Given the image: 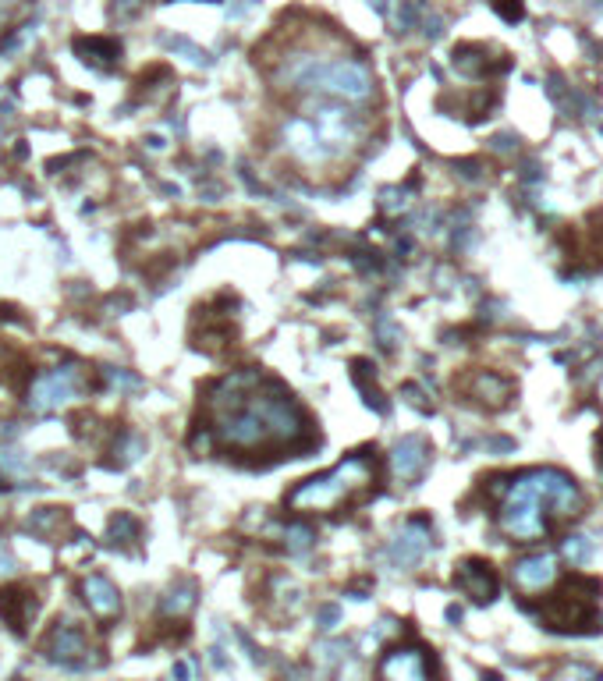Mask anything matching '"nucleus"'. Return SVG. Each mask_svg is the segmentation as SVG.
<instances>
[{
	"instance_id": "20e7f679",
	"label": "nucleus",
	"mask_w": 603,
	"mask_h": 681,
	"mask_svg": "<svg viewBox=\"0 0 603 681\" xmlns=\"http://www.w3.org/2000/svg\"><path fill=\"white\" fill-rule=\"evenodd\" d=\"M376 483V454L355 451L345 462H337L330 472L313 479H302L288 494V511L298 515H330V511L355 504L373 490Z\"/></svg>"
},
{
	"instance_id": "4468645a",
	"label": "nucleus",
	"mask_w": 603,
	"mask_h": 681,
	"mask_svg": "<svg viewBox=\"0 0 603 681\" xmlns=\"http://www.w3.org/2000/svg\"><path fill=\"white\" fill-rule=\"evenodd\" d=\"M79 593L82 603H86V611L93 614L100 625H110V621H118L121 611H125V600H121V589L107 579V575L93 572L79 582Z\"/></svg>"
},
{
	"instance_id": "aec40b11",
	"label": "nucleus",
	"mask_w": 603,
	"mask_h": 681,
	"mask_svg": "<svg viewBox=\"0 0 603 681\" xmlns=\"http://www.w3.org/2000/svg\"><path fill=\"white\" fill-rule=\"evenodd\" d=\"M196 596H199V589H196V582H174L171 589H167L164 596H160V614H164L167 621H181V618H188L192 614V607H196Z\"/></svg>"
},
{
	"instance_id": "a878e982",
	"label": "nucleus",
	"mask_w": 603,
	"mask_h": 681,
	"mask_svg": "<svg viewBox=\"0 0 603 681\" xmlns=\"http://www.w3.org/2000/svg\"><path fill=\"white\" fill-rule=\"evenodd\" d=\"M408 188H384L380 192V210L387 213V217H398V213H405L408 210Z\"/></svg>"
},
{
	"instance_id": "bb28decb",
	"label": "nucleus",
	"mask_w": 603,
	"mask_h": 681,
	"mask_svg": "<svg viewBox=\"0 0 603 681\" xmlns=\"http://www.w3.org/2000/svg\"><path fill=\"white\" fill-rule=\"evenodd\" d=\"M164 43H167V47H171V50H178V54H185L192 64H206V68H210V64H213V57L206 54V50H199L192 40H185V36H167Z\"/></svg>"
},
{
	"instance_id": "423d86ee",
	"label": "nucleus",
	"mask_w": 603,
	"mask_h": 681,
	"mask_svg": "<svg viewBox=\"0 0 603 681\" xmlns=\"http://www.w3.org/2000/svg\"><path fill=\"white\" fill-rule=\"evenodd\" d=\"M82 387H86V373H82V366L43 369L29 387V408L36 415H50V412H57V408L71 405V401L79 398Z\"/></svg>"
},
{
	"instance_id": "4be33fe9",
	"label": "nucleus",
	"mask_w": 603,
	"mask_h": 681,
	"mask_svg": "<svg viewBox=\"0 0 603 681\" xmlns=\"http://www.w3.org/2000/svg\"><path fill=\"white\" fill-rule=\"evenodd\" d=\"M281 540H284V550H288V554H306V550L316 543V533L306 522H288L281 529Z\"/></svg>"
},
{
	"instance_id": "f03ea898",
	"label": "nucleus",
	"mask_w": 603,
	"mask_h": 681,
	"mask_svg": "<svg viewBox=\"0 0 603 681\" xmlns=\"http://www.w3.org/2000/svg\"><path fill=\"white\" fill-rule=\"evenodd\" d=\"M274 79L277 86L291 89V93L323 96V100L348 103V107H366L376 96V79L369 64L345 54L337 57L316 54V50H295V54H284Z\"/></svg>"
},
{
	"instance_id": "dca6fc26",
	"label": "nucleus",
	"mask_w": 603,
	"mask_h": 681,
	"mask_svg": "<svg viewBox=\"0 0 603 681\" xmlns=\"http://www.w3.org/2000/svg\"><path fill=\"white\" fill-rule=\"evenodd\" d=\"M430 465V444L423 437H401L398 444L391 447V472L398 483L412 486Z\"/></svg>"
},
{
	"instance_id": "2eb2a0df",
	"label": "nucleus",
	"mask_w": 603,
	"mask_h": 681,
	"mask_svg": "<svg viewBox=\"0 0 603 681\" xmlns=\"http://www.w3.org/2000/svg\"><path fill=\"white\" fill-rule=\"evenodd\" d=\"M36 614H40V596H36V589L32 586L15 582V586L0 589V618H4V625H8L15 635L29 632V625L36 621Z\"/></svg>"
},
{
	"instance_id": "f8f14e48",
	"label": "nucleus",
	"mask_w": 603,
	"mask_h": 681,
	"mask_svg": "<svg viewBox=\"0 0 603 681\" xmlns=\"http://www.w3.org/2000/svg\"><path fill=\"white\" fill-rule=\"evenodd\" d=\"M455 586L462 589L472 603L486 607V603H494L497 596H501V575H497L494 564L483 561V557H469V561L458 564Z\"/></svg>"
},
{
	"instance_id": "72a5a7b5",
	"label": "nucleus",
	"mask_w": 603,
	"mask_h": 681,
	"mask_svg": "<svg viewBox=\"0 0 603 681\" xmlns=\"http://www.w3.org/2000/svg\"><path fill=\"white\" fill-rule=\"evenodd\" d=\"M494 8L501 11L508 22H518V18H522V0H494Z\"/></svg>"
},
{
	"instance_id": "ddd939ff",
	"label": "nucleus",
	"mask_w": 603,
	"mask_h": 681,
	"mask_svg": "<svg viewBox=\"0 0 603 681\" xmlns=\"http://www.w3.org/2000/svg\"><path fill=\"white\" fill-rule=\"evenodd\" d=\"M586 511V494H582V486L575 483L568 472L554 469L547 486V515L550 525H568Z\"/></svg>"
},
{
	"instance_id": "f3484780",
	"label": "nucleus",
	"mask_w": 603,
	"mask_h": 681,
	"mask_svg": "<svg viewBox=\"0 0 603 681\" xmlns=\"http://www.w3.org/2000/svg\"><path fill=\"white\" fill-rule=\"evenodd\" d=\"M462 391H465V398L476 401V405H483V408H504L511 401V394H515V387H511L508 376L479 369V373L465 376Z\"/></svg>"
},
{
	"instance_id": "9d476101",
	"label": "nucleus",
	"mask_w": 603,
	"mask_h": 681,
	"mask_svg": "<svg viewBox=\"0 0 603 681\" xmlns=\"http://www.w3.org/2000/svg\"><path fill=\"white\" fill-rule=\"evenodd\" d=\"M561 557L554 554V550H543V554H529V557H518L515 564H511V582H515V589L522 596H540L547 593L550 586L557 582V575H561Z\"/></svg>"
},
{
	"instance_id": "5701e85b",
	"label": "nucleus",
	"mask_w": 603,
	"mask_h": 681,
	"mask_svg": "<svg viewBox=\"0 0 603 681\" xmlns=\"http://www.w3.org/2000/svg\"><path fill=\"white\" fill-rule=\"evenodd\" d=\"M270 596H274V603L281 607V611H288V614H295L298 607H302V586H295L291 579H284V575H277L274 579V589H270Z\"/></svg>"
},
{
	"instance_id": "7c9ffc66",
	"label": "nucleus",
	"mask_w": 603,
	"mask_h": 681,
	"mask_svg": "<svg viewBox=\"0 0 603 681\" xmlns=\"http://www.w3.org/2000/svg\"><path fill=\"white\" fill-rule=\"evenodd\" d=\"M341 621H345V614H341L337 603H323L320 611H316V628H320V632H334Z\"/></svg>"
},
{
	"instance_id": "9b49d317",
	"label": "nucleus",
	"mask_w": 603,
	"mask_h": 681,
	"mask_svg": "<svg viewBox=\"0 0 603 681\" xmlns=\"http://www.w3.org/2000/svg\"><path fill=\"white\" fill-rule=\"evenodd\" d=\"M430 547H433L430 522H426V518H408V522L401 525V533L391 540V547H387V561H391L398 572H408V568H416V564L430 554Z\"/></svg>"
},
{
	"instance_id": "6e6552de",
	"label": "nucleus",
	"mask_w": 603,
	"mask_h": 681,
	"mask_svg": "<svg viewBox=\"0 0 603 681\" xmlns=\"http://www.w3.org/2000/svg\"><path fill=\"white\" fill-rule=\"evenodd\" d=\"M281 146L288 149V157L295 160L298 167H306V171H323L327 164H334L330 157V149L323 146V139L316 135L313 121L306 114H295L281 125Z\"/></svg>"
},
{
	"instance_id": "a211bd4d",
	"label": "nucleus",
	"mask_w": 603,
	"mask_h": 681,
	"mask_svg": "<svg viewBox=\"0 0 603 681\" xmlns=\"http://www.w3.org/2000/svg\"><path fill=\"white\" fill-rule=\"evenodd\" d=\"M451 61H455V68L462 71V75H469V79H486V75H497V71L508 68V54L490 57V50L479 47V43H462V47H455Z\"/></svg>"
},
{
	"instance_id": "cd10ccee",
	"label": "nucleus",
	"mask_w": 603,
	"mask_h": 681,
	"mask_svg": "<svg viewBox=\"0 0 603 681\" xmlns=\"http://www.w3.org/2000/svg\"><path fill=\"white\" fill-rule=\"evenodd\" d=\"M0 469L8 472V476H15V479L29 476V462H25V454L15 451V447H4V451H0Z\"/></svg>"
},
{
	"instance_id": "e433bc0d",
	"label": "nucleus",
	"mask_w": 603,
	"mask_h": 681,
	"mask_svg": "<svg viewBox=\"0 0 603 681\" xmlns=\"http://www.w3.org/2000/svg\"><path fill=\"white\" fill-rule=\"evenodd\" d=\"M0 572H11V557L4 554V536H0Z\"/></svg>"
},
{
	"instance_id": "b1692460",
	"label": "nucleus",
	"mask_w": 603,
	"mask_h": 681,
	"mask_svg": "<svg viewBox=\"0 0 603 681\" xmlns=\"http://www.w3.org/2000/svg\"><path fill=\"white\" fill-rule=\"evenodd\" d=\"M561 557L564 561H572V564H586L589 557H593V543L586 540V536H568V540L561 543Z\"/></svg>"
},
{
	"instance_id": "473e14b6",
	"label": "nucleus",
	"mask_w": 603,
	"mask_h": 681,
	"mask_svg": "<svg viewBox=\"0 0 603 681\" xmlns=\"http://www.w3.org/2000/svg\"><path fill=\"white\" fill-rule=\"evenodd\" d=\"M107 384L110 387H121V391H139V376L125 373V369H107Z\"/></svg>"
},
{
	"instance_id": "7ed1b4c3",
	"label": "nucleus",
	"mask_w": 603,
	"mask_h": 681,
	"mask_svg": "<svg viewBox=\"0 0 603 681\" xmlns=\"http://www.w3.org/2000/svg\"><path fill=\"white\" fill-rule=\"evenodd\" d=\"M600 579L593 575H557V582L547 593L529 600V611L540 618L543 628L561 635H596L603 632L600 611Z\"/></svg>"
},
{
	"instance_id": "412c9836",
	"label": "nucleus",
	"mask_w": 603,
	"mask_h": 681,
	"mask_svg": "<svg viewBox=\"0 0 603 681\" xmlns=\"http://www.w3.org/2000/svg\"><path fill=\"white\" fill-rule=\"evenodd\" d=\"M139 540H142L139 518L128 515V511H121L118 518H110V543H114V547H135Z\"/></svg>"
},
{
	"instance_id": "1a4fd4ad",
	"label": "nucleus",
	"mask_w": 603,
	"mask_h": 681,
	"mask_svg": "<svg viewBox=\"0 0 603 681\" xmlns=\"http://www.w3.org/2000/svg\"><path fill=\"white\" fill-rule=\"evenodd\" d=\"M93 646H89L86 632L75 621H57L43 639V657L57 667H71V671H86L93 664Z\"/></svg>"
},
{
	"instance_id": "c756f323",
	"label": "nucleus",
	"mask_w": 603,
	"mask_h": 681,
	"mask_svg": "<svg viewBox=\"0 0 603 681\" xmlns=\"http://www.w3.org/2000/svg\"><path fill=\"white\" fill-rule=\"evenodd\" d=\"M142 451H146V440H142L139 433H125V437H121V447H114V454H121L118 465H132Z\"/></svg>"
},
{
	"instance_id": "c9c22d12",
	"label": "nucleus",
	"mask_w": 603,
	"mask_h": 681,
	"mask_svg": "<svg viewBox=\"0 0 603 681\" xmlns=\"http://www.w3.org/2000/svg\"><path fill=\"white\" fill-rule=\"evenodd\" d=\"M249 8H252V0H238V4H228V15L231 18H242Z\"/></svg>"
},
{
	"instance_id": "393cba45",
	"label": "nucleus",
	"mask_w": 603,
	"mask_h": 681,
	"mask_svg": "<svg viewBox=\"0 0 603 681\" xmlns=\"http://www.w3.org/2000/svg\"><path fill=\"white\" fill-rule=\"evenodd\" d=\"M61 525H64V515L57 508H43L29 518V529L40 536H54V529H61Z\"/></svg>"
},
{
	"instance_id": "f704fd0d",
	"label": "nucleus",
	"mask_w": 603,
	"mask_h": 681,
	"mask_svg": "<svg viewBox=\"0 0 603 681\" xmlns=\"http://www.w3.org/2000/svg\"><path fill=\"white\" fill-rule=\"evenodd\" d=\"M405 398L412 401V405H416V408H423V412H430V408H433L430 401L423 398V391H419V387H412V384L405 387Z\"/></svg>"
},
{
	"instance_id": "c85d7f7f",
	"label": "nucleus",
	"mask_w": 603,
	"mask_h": 681,
	"mask_svg": "<svg viewBox=\"0 0 603 681\" xmlns=\"http://www.w3.org/2000/svg\"><path fill=\"white\" fill-rule=\"evenodd\" d=\"M171 681H203V667H199L196 657H178L171 664Z\"/></svg>"
},
{
	"instance_id": "2f4dec72",
	"label": "nucleus",
	"mask_w": 603,
	"mask_h": 681,
	"mask_svg": "<svg viewBox=\"0 0 603 681\" xmlns=\"http://www.w3.org/2000/svg\"><path fill=\"white\" fill-rule=\"evenodd\" d=\"M316 653H320L323 667H337L341 660H348V642H323Z\"/></svg>"
},
{
	"instance_id": "6ab92c4d",
	"label": "nucleus",
	"mask_w": 603,
	"mask_h": 681,
	"mask_svg": "<svg viewBox=\"0 0 603 681\" xmlns=\"http://www.w3.org/2000/svg\"><path fill=\"white\" fill-rule=\"evenodd\" d=\"M75 54L82 57V64L96 71H110L121 64V43L110 36H79L75 40Z\"/></svg>"
},
{
	"instance_id": "f257e3e1",
	"label": "nucleus",
	"mask_w": 603,
	"mask_h": 681,
	"mask_svg": "<svg viewBox=\"0 0 603 681\" xmlns=\"http://www.w3.org/2000/svg\"><path fill=\"white\" fill-rule=\"evenodd\" d=\"M210 437L235 451H284L309 437L306 412L277 384H263L256 369L224 376L210 394Z\"/></svg>"
},
{
	"instance_id": "0eeeda50",
	"label": "nucleus",
	"mask_w": 603,
	"mask_h": 681,
	"mask_svg": "<svg viewBox=\"0 0 603 681\" xmlns=\"http://www.w3.org/2000/svg\"><path fill=\"white\" fill-rule=\"evenodd\" d=\"M380 681H437V657L419 642H401L380 657Z\"/></svg>"
},
{
	"instance_id": "4c0bfd02",
	"label": "nucleus",
	"mask_w": 603,
	"mask_h": 681,
	"mask_svg": "<svg viewBox=\"0 0 603 681\" xmlns=\"http://www.w3.org/2000/svg\"><path fill=\"white\" fill-rule=\"evenodd\" d=\"M483 681H504L501 674H483Z\"/></svg>"
},
{
	"instance_id": "39448f33",
	"label": "nucleus",
	"mask_w": 603,
	"mask_h": 681,
	"mask_svg": "<svg viewBox=\"0 0 603 681\" xmlns=\"http://www.w3.org/2000/svg\"><path fill=\"white\" fill-rule=\"evenodd\" d=\"M309 121H313L316 135L323 139V146L330 149V157L341 160V157H352L355 149L362 146V135H366V125L362 118L355 114L348 103H337V100H323V96H313L302 110Z\"/></svg>"
}]
</instances>
